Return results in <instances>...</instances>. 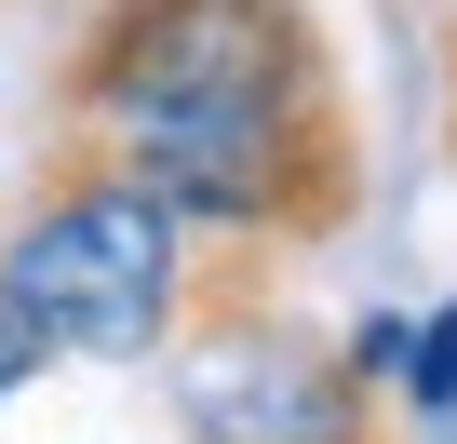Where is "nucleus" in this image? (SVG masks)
I'll use <instances>...</instances> for the list:
<instances>
[{
	"label": "nucleus",
	"instance_id": "obj_1",
	"mask_svg": "<svg viewBox=\"0 0 457 444\" xmlns=\"http://www.w3.org/2000/svg\"><path fill=\"white\" fill-rule=\"evenodd\" d=\"M337 95L323 41L296 0H121L81 28L54 108L81 135H135V121H228V108H296Z\"/></svg>",
	"mask_w": 457,
	"mask_h": 444
},
{
	"label": "nucleus",
	"instance_id": "obj_2",
	"mask_svg": "<svg viewBox=\"0 0 457 444\" xmlns=\"http://www.w3.org/2000/svg\"><path fill=\"white\" fill-rule=\"evenodd\" d=\"M0 283L54 323V350H81V364H148V350L188 323V215H175L162 188H135L121 162H68V175L14 215Z\"/></svg>",
	"mask_w": 457,
	"mask_h": 444
},
{
	"label": "nucleus",
	"instance_id": "obj_3",
	"mask_svg": "<svg viewBox=\"0 0 457 444\" xmlns=\"http://www.w3.org/2000/svg\"><path fill=\"white\" fill-rule=\"evenodd\" d=\"M390 377H403V417H417V431H457V297H444L430 323H403V364H390Z\"/></svg>",
	"mask_w": 457,
	"mask_h": 444
},
{
	"label": "nucleus",
	"instance_id": "obj_4",
	"mask_svg": "<svg viewBox=\"0 0 457 444\" xmlns=\"http://www.w3.org/2000/svg\"><path fill=\"white\" fill-rule=\"evenodd\" d=\"M28 377H54V323H41V310L14 297V283H0V404H14Z\"/></svg>",
	"mask_w": 457,
	"mask_h": 444
},
{
	"label": "nucleus",
	"instance_id": "obj_5",
	"mask_svg": "<svg viewBox=\"0 0 457 444\" xmlns=\"http://www.w3.org/2000/svg\"><path fill=\"white\" fill-rule=\"evenodd\" d=\"M390 364H403V310H377V323H350V377H363V390H377V377H390Z\"/></svg>",
	"mask_w": 457,
	"mask_h": 444
}]
</instances>
